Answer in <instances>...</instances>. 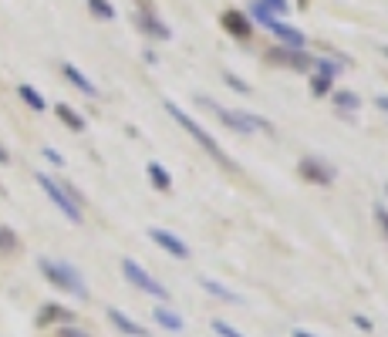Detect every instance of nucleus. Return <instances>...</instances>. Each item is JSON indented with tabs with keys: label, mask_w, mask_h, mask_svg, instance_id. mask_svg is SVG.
<instances>
[{
	"label": "nucleus",
	"mask_w": 388,
	"mask_h": 337,
	"mask_svg": "<svg viewBox=\"0 0 388 337\" xmlns=\"http://www.w3.org/2000/svg\"><path fill=\"white\" fill-rule=\"evenodd\" d=\"M273 38H280V44L287 48V51H304L308 48V38H304V31H297V27H291V24H280V20H273L271 27Z\"/></svg>",
	"instance_id": "obj_8"
},
{
	"label": "nucleus",
	"mask_w": 388,
	"mask_h": 337,
	"mask_svg": "<svg viewBox=\"0 0 388 337\" xmlns=\"http://www.w3.org/2000/svg\"><path fill=\"white\" fill-rule=\"evenodd\" d=\"M149 179H152V186L155 189H173V175L166 172V166H159V162H149Z\"/></svg>",
	"instance_id": "obj_20"
},
{
	"label": "nucleus",
	"mask_w": 388,
	"mask_h": 337,
	"mask_svg": "<svg viewBox=\"0 0 388 337\" xmlns=\"http://www.w3.org/2000/svg\"><path fill=\"white\" fill-rule=\"evenodd\" d=\"M247 17L257 20V24H264V27H271V24H273L271 7H267L264 0H253V3H250V10H247Z\"/></svg>",
	"instance_id": "obj_21"
},
{
	"label": "nucleus",
	"mask_w": 388,
	"mask_h": 337,
	"mask_svg": "<svg viewBox=\"0 0 388 337\" xmlns=\"http://www.w3.org/2000/svg\"><path fill=\"white\" fill-rule=\"evenodd\" d=\"M223 81L230 85L233 92H240V94H250V85H247V81H243V78H240V75H233V71H223Z\"/></svg>",
	"instance_id": "obj_25"
},
{
	"label": "nucleus",
	"mask_w": 388,
	"mask_h": 337,
	"mask_svg": "<svg viewBox=\"0 0 388 337\" xmlns=\"http://www.w3.org/2000/svg\"><path fill=\"white\" fill-rule=\"evenodd\" d=\"M149 240H152L155 246H162L169 257H175V260H189V246L182 243L175 233H169V229H159V226H152L149 229Z\"/></svg>",
	"instance_id": "obj_6"
},
{
	"label": "nucleus",
	"mask_w": 388,
	"mask_h": 337,
	"mask_svg": "<svg viewBox=\"0 0 388 337\" xmlns=\"http://www.w3.org/2000/svg\"><path fill=\"white\" fill-rule=\"evenodd\" d=\"M41 152H44V159H51L55 166H64V155H58V152H55V149H48V145H44V149H41Z\"/></svg>",
	"instance_id": "obj_31"
},
{
	"label": "nucleus",
	"mask_w": 388,
	"mask_h": 337,
	"mask_svg": "<svg viewBox=\"0 0 388 337\" xmlns=\"http://www.w3.org/2000/svg\"><path fill=\"white\" fill-rule=\"evenodd\" d=\"M310 92H314V94H328L331 92V78L314 75V78H310Z\"/></svg>",
	"instance_id": "obj_26"
},
{
	"label": "nucleus",
	"mask_w": 388,
	"mask_h": 337,
	"mask_svg": "<svg viewBox=\"0 0 388 337\" xmlns=\"http://www.w3.org/2000/svg\"><path fill=\"white\" fill-rule=\"evenodd\" d=\"M58 337H92V334H88V331H81V327H75V324H61Z\"/></svg>",
	"instance_id": "obj_28"
},
{
	"label": "nucleus",
	"mask_w": 388,
	"mask_h": 337,
	"mask_svg": "<svg viewBox=\"0 0 388 337\" xmlns=\"http://www.w3.org/2000/svg\"><path fill=\"white\" fill-rule=\"evenodd\" d=\"M338 71H341V61H334V57H321V61H314V75L334 78Z\"/></svg>",
	"instance_id": "obj_24"
},
{
	"label": "nucleus",
	"mask_w": 388,
	"mask_h": 337,
	"mask_svg": "<svg viewBox=\"0 0 388 337\" xmlns=\"http://www.w3.org/2000/svg\"><path fill=\"white\" fill-rule=\"evenodd\" d=\"M213 331L220 337H243L240 331H236V327H233V324H227V320H213Z\"/></svg>",
	"instance_id": "obj_27"
},
{
	"label": "nucleus",
	"mask_w": 388,
	"mask_h": 337,
	"mask_svg": "<svg viewBox=\"0 0 388 337\" xmlns=\"http://www.w3.org/2000/svg\"><path fill=\"white\" fill-rule=\"evenodd\" d=\"M375 105H378L382 112H388V94H378V98H375Z\"/></svg>",
	"instance_id": "obj_33"
},
{
	"label": "nucleus",
	"mask_w": 388,
	"mask_h": 337,
	"mask_svg": "<svg viewBox=\"0 0 388 337\" xmlns=\"http://www.w3.org/2000/svg\"><path fill=\"white\" fill-rule=\"evenodd\" d=\"M88 10H92L98 20H115V7H112V0H88Z\"/></svg>",
	"instance_id": "obj_23"
},
{
	"label": "nucleus",
	"mask_w": 388,
	"mask_h": 337,
	"mask_svg": "<svg viewBox=\"0 0 388 337\" xmlns=\"http://www.w3.org/2000/svg\"><path fill=\"white\" fill-rule=\"evenodd\" d=\"M38 270L44 273V280L51 283V287H58V290H64V294H71V297H78V300L92 297V294H88V283H85V277L78 273L71 263L51 260V257H38Z\"/></svg>",
	"instance_id": "obj_1"
},
{
	"label": "nucleus",
	"mask_w": 388,
	"mask_h": 337,
	"mask_svg": "<svg viewBox=\"0 0 388 337\" xmlns=\"http://www.w3.org/2000/svg\"><path fill=\"white\" fill-rule=\"evenodd\" d=\"M55 115H58V118H61V122H64V125H68L71 131H85V118H81V115H78L71 105L58 101V105H55Z\"/></svg>",
	"instance_id": "obj_15"
},
{
	"label": "nucleus",
	"mask_w": 388,
	"mask_h": 337,
	"mask_svg": "<svg viewBox=\"0 0 388 337\" xmlns=\"http://www.w3.org/2000/svg\"><path fill=\"white\" fill-rule=\"evenodd\" d=\"M199 105L203 108H210L223 118V125L233 131H240V135H253V131H271V125L260 118V115H250V112H230V108H223V105H216L210 98H199Z\"/></svg>",
	"instance_id": "obj_5"
},
{
	"label": "nucleus",
	"mask_w": 388,
	"mask_h": 337,
	"mask_svg": "<svg viewBox=\"0 0 388 337\" xmlns=\"http://www.w3.org/2000/svg\"><path fill=\"white\" fill-rule=\"evenodd\" d=\"M136 20H138V27H142L149 38H159V41H169V38H173V31H169L162 20L155 17V14H138Z\"/></svg>",
	"instance_id": "obj_13"
},
{
	"label": "nucleus",
	"mask_w": 388,
	"mask_h": 337,
	"mask_svg": "<svg viewBox=\"0 0 388 337\" xmlns=\"http://www.w3.org/2000/svg\"><path fill=\"white\" fill-rule=\"evenodd\" d=\"M375 220H378V226H382V233H385V240H388V206H375Z\"/></svg>",
	"instance_id": "obj_29"
},
{
	"label": "nucleus",
	"mask_w": 388,
	"mask_h": 337,
	"mask_svg": "<svg viewBox=\"0 0 388 337\" xmlns=\"http://www.w3.org/2000/svg\"><path fill=\"white\" fill-rule=\"evenodd\" d=\"M0 196H3V186H0Z\"/></svg>",
	"instance_id": "obj_37"
},
{
	"label": "nucleus",
	"mask_w": 388,
	"mask_h": 337,
	"mask_svg": "<svg viewBox=\"0 0 388 337\" xmlns=\"http://www.w3.org/2000/svg\"><path fill=\"white\" fill-rule=\"evenodd\" d=\"M354 324H358V327H361V331H371V320H368V317H361V314H358V317H354Z\"/></svg>",
	"instance_id": "obj_32"
},
{
	"label": "nucleus",
	"mask_w": 388,
	"mask_h": 337,
	"mask_svg": "<svg viewBox=\"0 0 388 337\" xmlns=\"http://www.w3.org/2000/svg\"><path fill=\"white\" fill-rule=\"evenodd\" d=\"M61 75L68 78V81H71V85H75V88H78L81 94H88V98H98L95 81H92L88 75H85V71H81L78 64H71V61H68V64H61Z\"/></svg>",
	"instance_id": "obj_10"
},
{
	"label": "nucleus",
	"mask_w": 388,
	"mask_h": 337,
	"mask_svg": "<svg viewBox=\"0 0 388 337\" xmlns=\"http://www.w3.org/2000/svg\"><path fill=\"white\" fill-rule=\"evenodd\" d=\"M199 287L206 290V294H213V297H220V300H230V303H240V294H233V290H227L220 280H213V277H203L199 280Z\"/></svg>",
	"instance_id": "obj_17"
},
{
	"label": "nucleus",
	"mask_w": 388,
	"mask_h": 337,
	"mask_svg": "<svg viewBox=\"0 0 388 337\" xmlns=\"http://www.w3.org/2000/svg\"><path fill=\"white\" fill-rule=\"evenodd\" d=\"M0 166H10V152L3 149V145H0Z\"/></svg>",
	"instance_id": "obj_34"
},
{
	"label": "nucleus",
	"mask_w": 388,
	"mask_h": 337,
	"mask_svg": "<svg viewBox=\"0 0 388 337\" xmlns=\"http://www.w3.org/2000/svg\"><path fill=\"white\" fill-rule=\"evenodd\" d=\"M301 175H304L308 182H317V186H331V182H334V168H331L324 159H317V155L301 159Z\"/></svg>",
	"instance_id": "obj_7"
},
{
	"label": "nucleus",
	"mask_w": 388,
	"mask_h": 337,
	"mask_svg": "<svg viewBox=\"0 0 388 337\" xmlns=\"http://www.w3.org/2000/svg\"><path fill=\"white\" fill-rule=\"evenodd\" d=\"M17 250H20L17 233L10 226H0V253H17Z\"/></svg>",
	"instance_id": "obj_22"
},
{
	"label": "nucleus",
	"mask_w": 388,
	"mask_h": 337,
	"mask_svg": "<svg viewBox=\"0 0 388 337\" xmlns=\"http://www.w3.org/2000/svg\"><path fill=\"white\" fill-rule=\"evenodd\" d=\"M105 314H108V320H112V327H115V331H122L125 337H152L145 327H142V324H138V320H132L129 314H122L118 307H108Z\"/></svg>",
	"instance_id": "obj_9"
},
{
	"label": "nucleus",
	"mask_w": 388,
	"mask_h": 337,
	"mask_svg": "<svg viewBox=\"0 0 388 337\" xmlns=\"http://www.w3.org/2000/svg\"><path fill=\"white\" fill-rule=\"evenodd\" d=\"M271 7V14H291V3L287 0H264Z\"/></svg>",
	"instance_id": "obj_30"
},
{
	"label": "nucleus",
	"mask_w": 388,
	"mask_h": 337,
	"mask_svg": "<svg viewBox=\"0 0 388 337\" xmlns=\"http://www.w3.org/2000/svg\"><path fill=\"white\" fill-rule=\"evenodd\" d=\"M34 182H38L41 189H44V196L55 203V206L61 209V216H68L75 226L85 223V209L78 206L75 199L64 192V186H61V179H55V175H48V172H34Z\"/></svg>",
	"instance_id": "obj_3"
},
{
	"label": "nucleus",
	"mask_w": 388,
	"mask_h": 337,
	"mask_svg": "<svg viewBox=\"0 0 388 337\" xmlns=\"http://www.w3.org/2000/svg\"><path fill=\"white\" fill-rule=\"evenodd\" d=\"M271 57H273V61H284V64H291L294 71H310V68H314V61H310L304 51H287V48H284V51H273Z\"/></svg>",
	"instance_id": "obj_14"
},
{
	"label": "nucleus",
	"mask_w": 388,
	"mask_h": 337,
	"mask_svg": "<svg viewBox=\"0 0 388 337\" xmlns=\"http://www.w3.org/2000/svg\"><path fill=\"white\" fill-rule=\"evenodd\" d=\"M378 51H382V55H385V57H388V44H382V48H378Z\"/></svg>",
	"instance_id": "obj_36"
},
{
	"label": "nucleus",
	"mask_w": 388,
	"mask_h": 337,
	"mask_svg": "<svg viewBox=\"0 0 388 337\" xmlns=\"http://www.w3.org/2000/svg\"><path fill=\"white\" fill-rule=\"evenodd\" d=\"M17 94H20V101H24L27 108H34V112H44V108H48L44 94H41L38 88H31V85H17Z\"/></svg>",
	"instance_id": "obj_16"
},
{
	"label": "nucleus",
	"mask_w": 388,
	"mask_h": 337,
	"mask_svg": "<svg viewBox=\"0 0 388 337\" xmlns=\"http://www.w3.org/2000/svg\"><path fill=\"white\" fill-rule=\"evenodd\" d=\"M331 98H334V105H338V112H345L351 118V115L358 112V108H361V98H358V94L354 92H334L331 94Z\"/></svg>",
	"instance_id": "obj_18"
},
{
	"label": "nucleus",
	"mask_w": 388,
	"mask_h": 337,
	"mask_svg": "<svg viewBox=\"0 0 388 337\" xmlns=\"http://www.w3.org/2000/svg\"><path fill=\"white\" fill-rule=\"evenodd\" d=\"M38 324L41 327H48V324H75V310H68L61 303H44L38 314Z\"/></svg>",
	"instance_id": "obj_11"
},
{
	"label": "nucleus",
	"mask_w": 388,
	"mask_h": 337,
	"mask_svg": "<svg viewBox=\"0 0 388 337\" xmlns=\"http://www.w3.org/2000/svg\"><path fill=\"white\" fill-rule=\"evenodd\" d=\"M166 112H169V118H173V122H179V129H186L189 135H193L196 142H199V149L206 152V155H213V159H216V162H220L223 168H233V162L227 159V155H223V149H220V142H216L213 135H210V131H206L203 125H199V122H196L193 115L182 112V108H179L175 101H166Z\"/></svg>",
	"instance_id": "obj_2"
},
{
	"label": "nucleus",
	"mask_w": 388,
	"mask_h": 337,
	"mask_svg": "<svg viewBox=\"0 0 388 337\" xmlns=\"http://www.w3.org/2000/svg\"><path fill=\"white\" fill-rule=\"evenodd\" d=\"M152 317L159 320V324H162L166 331H175V334L182 331V317H179L175 310H169V307H155V310H152Z\"/></svg>",
	"instance_id": "obj_19"
},
{
	"label": "nucleus",
	"mask_w": 388,
	"mask_h": 337,
	"mask_svg": "<svg viewBox=\"0 0 388 337\" xmlns=\"http://www.w3.org/2000/svg\"><path fill=\"white\" fill-rule=\"evenodd\" d=\"M385 196H388V186H385Z\"/></svg>",
	"instance_id": "obj_38"
},
{
	"label": "nucleus",
	"mask_w": 388,
	"mask_h": 337,
	"mask_svg": "<svg viewBox=\"0 0 388 337\" xmlns=\"http://www.w3.org/2000/svg\"><path fill=\"white\" fill-rule=\"evenodd\" d=\"M118 266H122V277L132 283L136 290H142V294H149V297H155V300H162V303L169 300V287H162V283L155 280V277L145 270V266H142V263H136L132 257H122V260H118Z\"/></svg>",
	"instance_id": "obj_4"
},
{
	"label": "nucleus",
	"mask_w": 388,
	"mask_h": 337,
	"mask_svg": "<svg viewBox=\"0 0 388 337\" xmlns=\"http://www.w3.org/2000/svg\"><path fill=\"white\" fill-rule=\"evenodd\" d=\"M291 337H317V334H310V331H294Z\"/></svg>",
	"instance_id": "obj_35"
},
{
	"label": "nucleus",
	"mask_w": 388,
	"mask_h": 337,
	"mask_svg": "<svg viewBox=\"0 0 388 337\" xmlns=\"http://www.w3.org/2000/svg\"><path fill=\"white\" fill-rule=\"evenodd\" d=\"M223 27H227L230 34H236L240 41L250 38V17L240 14V10H227V14H223Z\"/></svg>",
	"instance_id": "obj_12"
}]
</instances>
